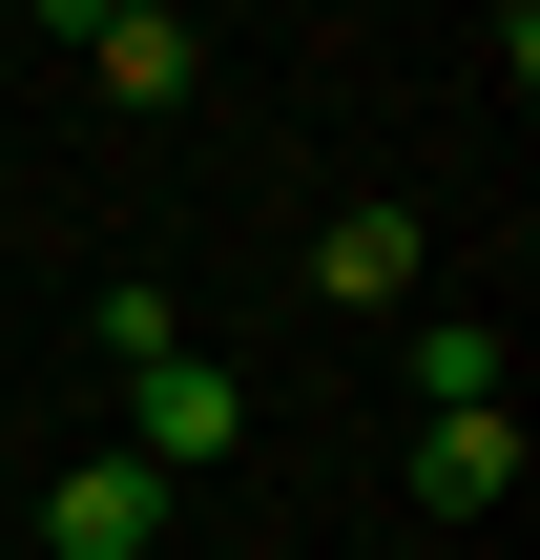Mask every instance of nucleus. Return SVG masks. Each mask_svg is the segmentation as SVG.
Segmentation results:
<instances>
[{"label": "nucleus", "mask_w": 540, "mask_h": 560, "mask_svg": "<svg viewBox=\"0 0 540 560\" xmlns=\"http://www.w3.org/2000/svg\"><path fill=\"white\" fill-rule=\"evenodd\" d=\"M312 291H333V312H395V291H416V208H333V229H312Z\"/></svg>", "instance_id": "20e7f679"}, {"label": "nucleus", "mask_w": 540, "mask_h": 560, "mask_svg": "<svg viewBox=\"0 0 540 560\" xmlns=\"http://www.w3.org/2000/svg\"><path fill=\"white\" fill-rule=\"evenodd\" d=\"M229 436H250V374L229 353H125V457L146 478H208Z\"/></svg>", "instance_id": "f257e3e1"}, {"label": "nucleus", "mask_w": 540, "mask_h": 560, "mask_svg": "<svg viewBox=\"0 0 540 560\" xmlns=\"http://www.w3.org/2000/svg\"><path fill=\"white\" fill-rule=\"evenodd\" d=\"M416 499L437 520H499L520 499V416H416Z\"/></svg>", "instance_id": "7ed1b4c3"}, {"label": "nucleus", "mask_w": 540, "mask_h": 560, "mask_svg": "<svg viewBox=\"0 0 540 560\" xmlns=\"http://www.w3.org/2000/svg\"><path fill=\"white\" fill-rule=\"evenodd\" d=\"M42 560H166V478L104 436V457H62L42 478Z\"/></svg>", "instance_id": "f03ea898"}, {"label": "nucleus", "mask_w": 540, "mask_h": 560, "mask_svg": "<svg viewBox=\"0 0 540 560\" xmlns=\"http://www.w3.org/2000/svg\"><path fill=\"white\" fill-rule=\"evenodd\" d=\"M395 374H416V416H499V312H416Z\"/></svg>", "instance_id": "39448f33"}, {"label": "nucleus", "mask_w": 540, "mask_h": 560, "mask_svg": "<svg viewBox=\"0 0 540 560\" xmlns=\"http://www.w3.org/2000/svg\"><path fill=\"white\" fill-rule=\"evenodd\" d=\"M83 62H104V104H187V0H146V21H83Z\"/></svg>", "instance_id": "423d86ee"}]
</instances>
